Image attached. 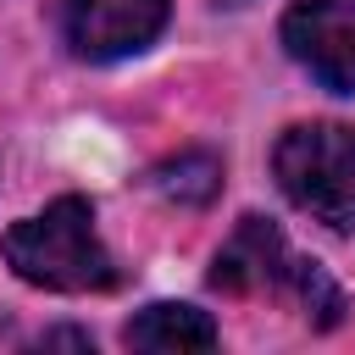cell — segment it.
<instances>
[{"instance_id": "obj_5", "label": "cell", "mask_w": 355, "mask_h": 355, "mask_svg": "<svg viewBox=\"0 0 355 355\" xmlns=\"http://www.w3.org/2000/svg\"><path fill=\"white\" fill-rule=\"evenodd\" d=\"M283 44L322 89L355 94V0H294Z\"/></svg>"}, {"instance_id": "obj_1", "label": "cell", "mask_w": 355, "mask_h": 355, "mask_svg": "<svg viewBox=\"0 0 355 355\" xmlns=\"http://www.w3.org/2000/svg\"><path fill=\"white\" fill-rule=\"evenodd\" d=\"M6 266L50 294H100L116 283V266L94 233V205L83 194L50 200L39 216H22L0 233Z\"/></svg>"}, {"instance_id": "obj_4", "label": "cell", "mask_w": 355, "mask_h": 355, "mask_svg": "<svg viewBox=\"0 0 355 355\" xmlns=\"http://www.w3.org/2000/svg\"><path fill=\"white\" fill-rule=\"evenodd\" d=\"M172 0H61V39L83 61H122L161 39Z\"/></svg>"}, {"instance_id": "obj_2", "label": "cell", "mask_w": 355, "mask_h": 355, "mask_svg": "<svg viewBox=\"0 0 355 355\" xmlns=\"http://www.w3.org/2000/svg\"><path fill=\"white\" fill-rule=\"evenodd\" d=\"M211 288H222V294H288V300H300V311L316 327H333L344 311V294L333 288V277L316 261L294 255L288 239L266 216H244L233 227V239L216 250Z\"/></svg>"}, {"instance_id": "obj_7", "label": "cell", "mask_w": 355, "mask_h": 355, "mask_svg": "<svg viewBox=\"0 0 355 355\" xmlns=\"http://www.w3.org/2000/svg\"><path fill=\"white\" fill-rule=\"evenodd\" d=\"M150 189L166 194L172 205H211L222 189V161L211 150H178L150 166Z\"/></svg>"}, {"instance_id": "obj_8", "label": "cell", "mask_w": 355, "mask_h": 355, "mask_svg": "<svg viewBox=\"0 0 355 355\" xmlns=\"http://www.w3.org/2000/svg\"><path fill=\"white\" fill-rule=\"evenodd\" d=\"M39 344H78V349H89V338H83V333H44Z\"/></svg>"}, {"instance_id": "obj_6", "label": "cell", "mask_w": 355, "mask_h": 355, "mask_svg": "<svg viewBox=\"0 0 355 355\" xmlns=\"http://www.w3.org/2000/svg\"><path fill=\"white\" fill-rule=\"evenodd\" d=\"M133 349H155V355H189V349H211L216 344V322L194 305H172V300H155L144 305L128 333H122Z\"/></svg>"}, {"instance_id": "obj_3", "label": "cell", "mask_w": 355, "mask_h": 355, "mask_svg": "<svg viewBox=\"0 0 355 355\" xmlns=\"http://www.w3.org/2000/svg\"><path fill=\"white\" fill-rule=\"evenodd\" d=\"M272 172L305 216L327 222L333 233H355V128L349 122H294L272 150Z\"/></svg>"}]
</instances>
